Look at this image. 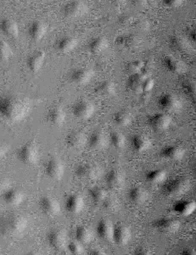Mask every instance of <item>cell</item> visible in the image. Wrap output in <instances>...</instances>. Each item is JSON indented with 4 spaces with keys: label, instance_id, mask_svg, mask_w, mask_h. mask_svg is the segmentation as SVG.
Wrapping results in <instances>:
<instances>
[{
    "label": "cell",
    "instance_id": "cell-51",
    "mask_svg": "<svg viewBox=\"0 0 196 255\" xmlns=\"http://www.w3.org/2000/svg\"><path fill=\"white\" fill-rule=\"evenodd\" d=\"M9 147L3 143L0 142V160L3 159L5 157L6 154L8 153Z\"/></svg>",
    "mask_w": 196,
    "mask_h": 255
},
{
    "label": "cell",
    "instance_id": "cell-27",
    "mask_svg": "<svg viewBox=\"0 0 196 255\" xmlns=\"http://www.w3.org/2000/svg\"><path fill=\"white\" fill-rule=\"evenodd\" d=\"M196 202L191 200L179 201L173 205L174 211L184 217H187L192 215L194 212L196 211Z\"/></svg>",
    "mask_w": 196,
    "mask_h": 255
},
{
    "label": "cell",
    "instance_id": "cell-15",
    "mask_svg": "<svg viewBox=\"0 0 196 255\" xmlns=\"http://www.w3.org/2000/svg\"><path fill=\"white\" fill-rule=\"evenodd\" d=\"M153 226L163 233H174L179 231L181 224L176 219L162 218L155 221Z\"/></svg>",
    "mask_w": 196,
    "mask_h": 255
},
{
    "label": "cell",
    "instance_id": "cell-48",
    "mask_svg": "<svg viewBox=\"0 0 196 255\" xmlns=\"http://www.w3.org/2000/svg\"><path fill=\"white\" fill-rule=\"evenodd\" d=\"M154 86H155V82L153 79L146 78L143 84V93H149L150 91L153 90Z\"/></svg>",
    "mask_w": 196,
    "mask_h": 255
},
{
    "label": "cell",
    "instance_id": "cell-49",
    "mask_svg": "<svg viewBox=\"0 0 196 255\" xmlns=\"http://www.w3.org/2000/svg\"><path fill=\"white\" fill-rule=\"evenodd\" d=\"M163 3L169 8H177L182 4L183 0H163Z\"/></svg>",
    "mask_w": 196,
    "mask_h": 255
},
{
    "label": "cell",
    "instance_id": "cell-10",
    "mask_svg": "<svg viewBox=\"0 0 196 255\" xmlns=\"http://www.w3.org/2000/svg\"><path fill=\"white\" fill-rule=\"evenodd\" d=\"M95 105L88 101H80L72 108L73 115L79 119H89L95 114Z\"/></svg>",
    "mask_w": 196,
    "mask_h": 255
},
{
    "label": "cell",
    "instance_id": "cell-9",
    "mask_svg": "<svg viewBox=\"0 0 196 255\" xmlns=\"http://www.w3.org/2000/svg\"><path fill=\"white\" fill-rule=\"evenodd\" d=\"M39 208L43 214L48 216H56L61 213V205L54 197L45 196L41 198L39 201Z\"/></svg>",
    "mask_w": 196,
    "mask_h": 255
},
{
    "label": "cell",
    "instance_id": "cell-11",
    "mask_svg": "<svg viewBox=\"0 0 196 255\" xmlns=\"http://www.w3.org/2000/svg\"><path fill=\"white\" fill-rule=\"evenodd\" d=\"M148 123L154 130H167L172 124V118L166 113H156L150 117Z\"/></svg>",
    "mask_w": 196,
    "mask_h": 255
},
{
    "label": "cell",
    "instance_id": "cell-43",
    "mask_svg": "<svg viewBox=\"0 0 196 255\" xmlns=\"http://www.w3.org/2000/svg\"><path fill=\"white\" fill-rule=\"evenodd\" d=\"M144 66V61H131L126 66V72L129 75H133L137 73H141L142 68Z\"/></svg>",
    "mask_w": 196,
    "mask_h": 255
},
{
    "label": "cell",
    "instance_id": "cell-56",
    "mask_svg": "<svg viewBox=\"0 0 196 255\" xmlns=\"http://www.w3.org/2000/svg\"><path fill=\"white\" fill-rule=\"evenodd\" d=\"M112 1L115 3H122V2H125L126 0H112Z\"/></svg>",
    "mask_w": 196,
    "mask_h": 255
},
{
    "label": "cell",
    "instance_id": "cell-24",
    "mask_svg": "<svg viewBox=\"0 0 196 255\" xmlns=\"http://www.w3.org/2000/svg\"><path fill=\"white\" fill-rule=\"evenodd\" d=\"M67 119V113L64 111L63 108L60 107H55L49 111L47 114V121L50 125L55 126H61L63 125Z\"/></svg>",
    "mask_w": 196,
    "mask_h": 255
},
{
    "label": "cell",
    "instance_id": "cell-33",
    "mask_svg": "<svg viewBox=\"0 0 196 255\" xmlns=\"http://www.w3.org/2000/svg\"><path fill=\"white\" fill-rule=\"evenodd\" d=\"M128 196H129L130 200L132 201L133 203H136V204H141L147 200L149 193L143 187L135 186L130 190Z\"/></svg>",
    "mask_w": 196,
    "mask_h": 255
},
{
    "label": "cell",
    "instance_id": "cell-54",
    "mask_svg": "<svg viewBox=\"0 0 196 255\" xmlns=\"http://www.w3.org/2000/svg\"><path fill=\"white\" fill-rule=\"evenodd\" d=\"M90 255H104V253L99 249H94L90 251Z\"/></svg>",
    "mask_w": 196,
    "mask_h": 255
},
{
    "label": "cell",
    "instance_id": "cell-26",
    "mask_svg": "<svg viewBox=\"0 0 196 255\" xmlns=\"http://www.w3.org/2000/svg\"><path fill=\"white\" fill-rule=\"evenodd\" d=\"M96 232L98 237L104 241H110L113 239V232H114V226L112 223L108 220H101L98 221Z\"/></svg>",
    "mask_w": 196,
    "mask_h": 255
},
{
    "label": "cell",
    "instance_id": "cell-40",
    "mask_svg": "<svg viewBox=\"0 0 196 255\" xmlns=\"http://www.w3.org/2000/svg\"><path fill=\"white\" fill-rule=\"evenodd\" d=\"M90 195L93 200L96 203H102L104 198L108 196L106 191L99 186H96L90 189Z\"/></svg>",
    "mask_w": 196,
    "mask_h": 255
},
{
    "label": "cell",
    "instance_id": "cell-19",
    "mask_svg": "<svg viewBox=\"0 0 196 255\" xmlns=\"http://www.w3.org/2000/svg\"><path fill=\"white\" fill-rule=\"evenodd\" d=\"M132 238V232L128 226L123 224H118L114 227L113 239L118 245H125L128 244Z\"/></svg>",
    "mask_w": 196,
    "mask_h": 255
},
{
    "label": "cell",
    "instance_id": "cell-21",
    "mask_svg": "<svg viewBox=\"0 0 196 255\" xmlns=\"http://www.w3.org/2000/svg\"><path fill=\"white\" fill-rule=\"evenodd\" d=\"M0 31L9 38H17L19 35V26L15 20L9 18L0 20Z\"/></svg>",
    "mask_w": 196,
    "mask_h": 255
},
{
    "label": "cell",
    "instance_id": "cell-29",
    "mask_svg": "<svg viewBox=\"0 0 196 255\" xmlns=\"http://www.w3.org/2000/svg\"><path fill=\"white\" fill-rule=\"evenodd\" d=\"M66 141L69 147L74 149L81 148L87 142L86 134L82 131H72L67 135Z\"/></svg>",
    "mask_w": 196,
    "mask_h": 255
},
{
    "label": "cell",
    "instance_id": "cell-35",
    "mask_svg": "<svg viewBox=\"0 0 196 255\" xmlns=\"http://www.w3.org/2000/svg\"><path fill=\"white\" fill-rule=\"evenodd\" d=\"M167 176L168 174L165 169L157 168V169L148 172L145 177L148 182L157 185V184L164 182L165 180H167Z\"/></svg>",
    "mask_w": 196,
    "mask_h": 255
},
{
    "label": "cell",
    "instance_id": "cell-34",
    "mask_svg": "<svg viewBox=\"0 0 196 255\" xmlns=\"http://www.w3.org/2000/svg\"><path fill=\"white\" fill-rule=\"evenodd\" d=\"M164 66L166 68L174 74H179L184 70V64L179 59L175 58L171 55H168L164 58Z\"/></svg>",
    "mask_w": 196,
    "mask_h": 255
},
{
    "label": "cell",
    "instance_id": "cell-53",
    "mask_svg": "<svg viewBox=\"0 0 196 255\" xmlns=\"http://www.w3.org/2000/svg\"><path fill=\"white\" fill-rule=\"evenodd\" d=\"M188 38L191 42H196V29L191 28L187 32Z\"/></svg>",
    "mask_w": 196,
    "mask_h": 255
},
{
    "label": "cell",
    "instance_id": "cell-41",
    "mask_svg": "<svg viewBox=\"0 0 196 255\" xmlns=\"http://www.w3.org/2000/svg\"><path fill=\"white\" fill-rule=\"evenodd\" d=\"M13 55L11 47L5 41L0 40V61H8Z\"/></svg>",
    "mask_w": 196,
    "mask_h": 255
},
{
    "label": "cell",
    "instance_id": "cell-37",
    "mask_svg": "<svg viewBox=\"0 0 196 255\" xmlns=\"http://www.w3.org/2000/svg\"><path fill=\"white\" fill-rule=\"evenodd\" d=\"M139 39L133 34H124L116 38V44L124 48H135L139 45Z\"/></svg>",
    "mask_w": 196,
    "mask_h": 255
},
{
    "label": "cell",
    "instance_id": "cell-39",
    "mask_svg": "<svg viewBox=\"0 0 196 255\" xmlns=\"http://www.w3.org/2000/svg\"><path fill=\"white\" fill-rule=\"evenodd\" d=\"M110 142L114 147L121 149L125 146L126 139L122 133L117 131H114L112 133H110Z\"/></svg>",
    "mask_w": 196,
    "mask_h": 255
},
{
    "label": "cell",
    "instance_id": "cell-23",
    "mask_svg": "<svg viewBox=\"0 0 196 255\" xmlns=\"http://www.w3.org/2000/svg\"><path fill=\"white\" fill-rule=\"evenodd\" d=\"M108 47H109V41L103 36L93 38L92 39H90L88 44V49L90 53H92L94 55H99L101 53L104 52V50H106Z\"/></svg>",
    "mask_w": 196,
    "mask_h": 255
},
{
    "label": "cell",
    "instance_id": "cell-22",
    "mask_svg": "<svg viewBox=\"0 0 196 255\" xmlns=\"http://www.w3.org/2000/svg\"><path fill=\"white\" fill-rule=\"evenodd\" d=\"M66 209L72 215L79 214L84 207V198L80 195L72 194L67 197L66 201Z\"/></svg>",
    "mask_w": 196,
    "mask_h": 255
},
{
    "label": "cell",
    "instance_id": "cell-5",
    "mask_svg": "<svg viewBox=\"0 0 196 255\" xmlns=\"http://www.w3.org/2000/svg\"><path fill=\"white\" fill-rule=\"evenodd\" d=\"M89 10V7L82 0H71L64 4L61 11L66 17L78 18L85 15Z\"/></svg>",
    "mask_w": 196,
    "mask_h": 255
},
{
    "label": "cell",
    "instance_id": "cell-57",
    "mask_svg": "<svg viewBox=\"0 0 196 255\" xmlns=\"http://www.w3.org/2000/svg\"><path fill=\"white\" fill-rule=\"evenodd\" d=\"M13 1H15V2H17V1H20V0H13Z\"/></svg>",
    "mask_w": 196,
    "mask_h": 255
},
{
    "label": "cell",
    "instance_id": "cell-47",
    "mask_svg": "<svg viewBox=\"0 0 196 255\" xmlns=\"http://www.w3.org/2000/svg\"><path fill=\"white\" fill-rule=\"evenodd\" d=\"M183 90L186 95H189L192 97L195 96L194 95H196V85L193 82L190 81V80L185 81V83L183 84Z\"/></svg>",
    "mask_w": 196,
    "mask_h": 255
},
{
    "label": "cell",
    "instance_id": "cell-25",
    "mask_svg": "<svg viewBox=\"0 0 196 255\" xmlns=\"http://www.w3.org/2000/svg\"><path fill=\"white\" fill-rule=\"evenodd\" d=\"M186 150L180 145H168L163 148L162 151V155L163 157L168 159L179 161L185 157Z\"/></svg>",
    "mask_w": 196,
    "mask_h": 255
},
{
    "label": "cell",
    "instance_id": "cell-31",
    "mask_svg": "<svg viewBox=\"0 0 196 255\" xmlns=\"http://www.w3.org/2000/svg\"><path fill=\"white\" fill-rule=\"evenodd\" d=\"M89 145L94 150H101L108 145V139L103 132L96 131L90 135Z\"/></svg>",
    "mask_w": 196,
    "mask_h": 255
},
{
    "label": "cell",
    "instance_id": "cell-52",
    "mask_svg": "<svg viewBox=\"0 0 196 255\" xmlns=\"http://www.w3.org/2000/svg\"><path fill=\"white\" fill-rule=\"evenodd\" d=\"M131 4L137 6V7H141L144 5L145 3H147V0H128Z\"/></svg>",
    "mask_w": 196,
    "mask_h": 255
},
{
    "label": "cell",
    "instance_id": "cell-36",
    "mask_svg": "<svg viewBox=\"0 0 196 255\" xmlns=\"http://www.w3.org/2000/svg\"><path fill=\"white\" fill-rule=\"evenodd\" d=\"M76 240L81 244H88L93 239V232L87 226H78L75 232Z\"/></svg>",
    "mask_w": 196,
    "mask_h": 255
},
{
    "label": "cell",
    "instance_id": "cell-45",
    "mask_svg": "<svg viewBox=\"0 0 196 255\" xmlns=\"http://www.w3.org/2000/svg\"><path fill=\"white\" fill-rule=\"evenodd\" d=\"M169 42H170L171 46L173 47V49H178V50L185 49V47H186L185 41H184L183 38L177 37V36L171 37Z\"/></svg>",
    "mask_w": 196,
    "mask_h": 255
},
{
    "label": "cell",
    "instance_id": "cell-55",
    "mask_svg": "<svg viewBox=\"0 0 196 255\" xmlns=\"http://www.w3.org/2000/svg\"><path fill=\"white\" fill-rule=\"evenodd\" d=\"M183 255H196V251L193 250V249H191V248H189V249H186V250H184L182 253Z\"/></svg>",
    "mask_w": 196,
    "mask_h": 255
},
{
    "label": "cell",
    "instance_id": "cell-32",
    "mask_svg": "<svg viewBox=\"0 0 196 255\" xmlns=\"http://www.w3.org/2000/svg\"><path fill=\"white\" fill-rule=\"evenodd\" d=\"M96 92L102 96H113L116 93V86L112 81L104 80L97 84Z\"/></svg>",
    "mask_w": 196,
    "mask_h": 255
},
{
    "label": "cell",
    "instance_id": "cell-28",
    "mask_svg": "<svg viewBox=\"0 0 196 255\" xmlns=\"http://www.w3.org/2000/svg\"><path fill=\"white\" fill-rule=\"evenodd\" d=\"M131 145L138 152H144L151 147V140L144 134H135L131 138Z\"/></svg>",
    "mask_w": 196,
    "mask_h": 255
},
{
    "label": "cell",
    "instance_id": "cell-3",
    "mask_svg": "<svg viewBox=\"0 0 196 255\" xmlns=\"http://www.w3.org/2000/svg\"><path fill=\"white\" fill-rule=\"evenodd\" d=\"M16 157L20 162L26 165H32L39 160V149L34 142L26 143L18 149Z\"/></svg>",
    "mask_w": 196,
    "mask_h": 255
},
{
    "label": "cell",
    "instance_id": "cell-50",
    "mask_svg": "<svg viewBox=\"0 0 196 255\" xmlns=\"http://www.w3.org/2000/svg\"><path fill=\"white\" fill-rule=\"evenodd\" d=\"M134 254L139 255H150V251L147 247L140 246L135 250Z\"/></svg>",
    "mask_w": 196,
    "mask_h": 255
},
{
    "label": "cell",
    "instance_id": "cell-17",
    "mask_svg": "<svg viewBox=\"0 0 196 255\" xmlns=\"http://www.w3.org/2000/svg\"><path fill=\"white\" fill-rule=\"evenodd\" d=\"M159 106L166 111L173 112L180 109L182 103L176 95L173 94H165L162 95L158 101Z\"/></svg>",
    "mask_w": 196,
    "mask_h": 255
},
{
    "label": "cell",
    "instance_id": "cell-12",
    "mask_svg": "<svg viewBox=\"0 0 196 255\" xmlns=\"http://www.w3.org/2000/svg\"><path fill=\"white\" fill-rule=\"evenodd\" d=\"M45 59H46V55L43 51H42V50L35 51L34 53H32V54L29 55L27 59H26V67L31 73H38L42 69V67H43L44 62H45Z\"/></svg>",
    "mask_w": 196,
    "mask_h": 255
},
{
    "label": "cell",
    "instance_id": "cell-42",
    "mask_svg": "<svg viewBox=\"0 0 196 255\" xmlns=\"http://www.w3.org/2000/svg\"><path fill=\"white\" fill-rule=\"evenodd\" d=\"M102 205L105 210L108 212H115L119 208V203L115 197L107 196L102 202Z\"/></svg>",
    "mask_w": 196,
    "mask_h": 255
},
{
    "label": "cell",
    "instance_id": "cell-14",
    "mask_svg": "<svg viewBox=\"0 0 196 255\" xmlns=\"http://www.w3.org/2000/svg\"><path fill=\"white\" fill-rule=\"evenodd\" d=\"M94 77V72L90 68L87 67H80L78 69L73 70L70 73V79L74 84L78 85H85L90 83Z\"/></svg>",
    "mask_w": 196,
    "mask_h": 255
},
{
    "label": "cell",
    "instance_id": "cell-20",
    "mask_svg": "<svg viewBox=\"0 0 196 255\" xmlns=\"http://www.w3.org/2000/svg\"><path fill=\"white\" fill-rule=\"evenodd\" d=\"M78 39L72 36H64L56 40L55 48L58 52L67 54L72 52L78 46Z\"/></svg>",
    "mask_w": 196,
    "mask_h": 255
},
{
    "label": "cell",
    "instance_id": "cell-4",
    "mask_svg": "<svg viewBox=\"0 0 196 255\" xmlns=\"http://www.w3.org/2000/svg\"><path fill=\"white\" fill-rule=\"evenodd\" d=\"M191 187V183L185 177H177L168 180L163 186V191L168 196H180L186 193Z\"/></svg>",
    "mask_w": 196,
    "mask_h": 255
},
{
    "label": "cell",
    "instance_id": "cell-7",
    "mask_svg": "<svg viewBox=\"0 0 196 255\" xmlns=\"http://www.w3.org/2000/svg\"><path fill=\"white\" fill-rule=\"evenodd\" d=\"M67 233L62 229L52 230L47 236V241L49 246L55 250L64 249L67 244Z\"/></svg>",
    "mask_w": 196,
    "mask_h": 255
},
{
    "label": "cell",
    "instance_id": "cell-1",
    "mask_svg": "<svg viewBox=\"0 0 196 255\" xmlns=\"http://www.w3.org/2000/svg\"><path fill=\"white\" fill-rule=\"evenodd\" d=\"M31 111L28 99L6 95L0 97V125H11L23 120Z\"/></svg>",
    "mask_w": 196,
    "mask_h": 255
},
{
    "label": "cell",
    "instance_id": "cell-18",
    "mask_svg": "<svg viewBox=\"0 0 196 255\" xmlns=\"http://www.w3.org/2000/svg\"><path fill=\"white\" fill-rule=\"evenodd\" d=\"M105 182L110 189L119 190L124 186V173L120 169H112L105 176Z\"/></svg>",
    "mask_w": 196,
    "mask_h": 255
},
{
    "label": "cell",
    "instance_id": "cell-46",
    "mask_svg": "<svg viewBox=\"0 0 196 255\" xmlns=\"http://www.w3.org/2000/svg\"><path fill=\"white\" fill-rule=\"evenodd\" d=\"M11 187V181L8 177L0 174V194H3L4 191Z\"/></svg>",
    "mask_w": 196,
    "mask_h": 255
},
{
    "label": "cell",
    "instance_id": "cell-16",
    "mask_svg": "<svg viewBox=\"0 0 196 255\" xmlns=\"http://www.w3.org/2000/svg\"><path fill=\"white\" fill-rule=\"evenodd\" d=\"M2 198L4 203L10 206L16 207L20 205L25 200V194L23 191L17 188L8 189L2 194Z\"/></svg>",
    "mask_w": 196,
    "mask_h": 255
},
{
    "label": "cell",
    "instance_id": "cell-38",
    "mask_svg": "<svg viewBox=\"0 0 196 255\" xmlns=\"http://www.w3.org/2000/svg\"><path fill=\"white\" fill-rule=\"evenodd\" d=\"M114 122L119 126H127L132 122V115L127 111H119L113 116Z\"/></svg>",
    "mask_w": 196,
    "mask_h": 255
},
{
    "label": "cell",
    "instance_id": "cell-44",
    "mask_svg": "<svg viewBox=\"0 0 196 255\" xmlns=\"http://www.w3.org/2000/svg\"><path fill=\"white\" fill-rule=\"evenodd\" d=\"M67 247H68L69 252L72 254V255H82L84 253V246L78 241L76 240L70 242Z\"/></svg>",
    "mask_w": 196,
    "mask_h": 255
},
{
    "label": "cell",
    "instance_id": "cell-13",
    "mask_svg": "<svg viewBox=\"0 0 196 255\" xmlns=\"http://www.w3.org/2000/svg\"><path fill=\"white\" fill-rule=\"evenodd\" d=\"M48 32V26L42 20H35L30 24L27 30L29 38L34 42L42 40Z\"/></svg>",
    "mask_w": 196,
    "mask_h": 255
},
{
    "label": "cell",
    "instance_id": "cell-8",
    "mask_svg": "<svg viewBox=\"0 0 196 255\" xmlns=\"http://www.w3.org/2000/svg\"><path fill=\"white\" fill-rule=\"evenodd\" d=\"M100 174V168L93 163H84L81 165H78L76 168L77 176L83 180H96Z\"/></svg>",
    "mask_w": 196,
    "mask_h": 255
},
{
    "label": "cell",
    "instance_id": "cell-2",
    "mask_svg": "<svg viewBox=\"0 0 196 255\" xmlns=\"http://www.w3.org/2000/svg\"><path fill=\"white\" fill-rule=\"evenodd\" d=\"M28 226L25 216L16 214H9L0 218V235L5 238H16L23 234Z\"/></svg>",
    "mask_w": 196,
    "mask_h": 255
},
{
    "label": "cell",
    "instance_id": "cell-6",
    "mask_svg": "<svg viewBox=\"0 0 196 255\" xmlns=\"http://www.w3.org/2000/svg\"><path fill=\"white\" fill-rule=\"evenodd\" d=\"M44 171L49 179L60 180L65 174V165L60 158L51 157L45 163Z\"/></svg>",
    "mask_w": 196,
    "mask_h": 255
},
{
    "label": "cell",
    "instance_id": "cell-30",
    "mask_svg": "<svg viewBox=\"0 0 196 255\" xmlns=\"http://www.w3.org/2000/svg\"><path fill=\"white\" fill-rule=\"evenodd\" d=\"M147 76L144 75L141 73L130 75V78L127 81V88L133 93H143V84Z\"/></svg>",
    "mask_w": 196,
    "mask_h": 255
}]
</instances>
